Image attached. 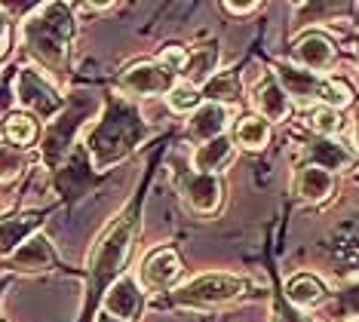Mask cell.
Listing matches in <instances>:
<instances>
[{
  "mask_svg": "<svg viewBox=\"0 0 359 322\" xmlns=\"http://www.w3.org/2000/svg\"><path fill=\"white\" fill-rule=\"evenodd\" d=\"M151 135V126L142 120V114L135 111L129 102H114L104 117L89 129L86 135V151L93 160L95 172H108L120 160H126L138 145H144V138Z\"/></svg>",
  "mask_w": 359,
  "mask_h": 322,
  "instance_id": "6da1fadb",
  "label": "cell"
},
{
  "mask_svg": "<svg viewBox=\"0 0 359 322\" xmlns=\"http://www.w3.org/2000/svg\"><path fill=\"white\" fill-rule=\"evenodd\" d=\"M77 37L74 10L65 4H46L22 25V40L31 59H37L43 68H62L71 53V43Z\"/></svg>",
  "mask_w": 359,
  "mask_h": 322,
  "instance_id": "7a4b0ae2",
  "label": "cell"
},
{
  "mask_svg": "<svg viewBox=\"0 0 359 322\" xmlns=\"http://www.w3.org/2000/svg\"><path fill=\"white\" fill-rule=\"evenodd\" d=\"M135 230H138V203H133L123 215L111 221L99 236L93 255H89V274H93V288H104L117 283V276L123 274L129 255L135 246Z\"/></svg>",
  "mask_w": 359,
  "mask_h": 322,
  "instance_id": "3957f363",
  "label": "cell"
},
{
  "mask_svg": "<svg viewBox=\"0 0 359 322\" xmlns=\"http://www.w3.org/2000/svg\"><path fill=\"white\" fill-rule=\"evenodd\" d=\"M249 292V279L236 276V274H203L191 283L172 288V292L163 298V304L169 307H222Z\"/></svg>",
  "mask_w": 359,
  "mask_h": 322,
  "instance_id": "277c9868",
  "label": "cell"
},
{
  "mask_svg": "<svg viewBox=\"0 0 359 322\" xmlns=\"http://www.w3.org/2000/svg\"><path fill=\"white\" fill-rule=\"evenodd\" d=\"M95 114H99V98H95L93 93H77L74 105H65V111L59 114V117H55L53 123H46L43 145H40L46 166L50 169L59 166L65 156H68L71 145H74L77 129L83 126L89 117H95Z\"/></svg>",
  "mask_w": 359,
  "mask_h": 322,
  "instance_id": "5b68a950",
  "label": "cell"
},
{
  "mask_svg": "<svg viewBox=\"0 0 359 322\" xmlns=\"http://www.w3.org/2000/svg\"><path fill=\"white\" fill-rule=\"evenodd\" d=\"M15 102L22 105L25 114L40 117L46 123H53L65 111V98L59 95V89H55L37 68L19 71V77H15Z\"/></svg>",
  "mask_w": 359,
  "mask_h": 322,
  "instance_id": "8992f818",
  "label": "cell"
},
{
  "mask_svg": "<svg viewBox=\"0 0 359 322\" xmlns=\"http://www.w3.org/2000/svg\"><path fill=\"white\" fill-rule=\"evenodd\" d=\"M182 274H184V264L178 258V252L163 246V249H154L148 258L138 264V286H142V292L166 295L178 288Z\"/></svg>",
  "mask_w": 359,
  "mask_h": 322,
  "instance_id": "52a82bcc",
  "label": "cell"
},
{
  "mask_svg": "<svg viewBox=\"0 0 359 322\" xmlns=\"http://www.w3.org/2000/svg\"><path fill=\"white\" fill-rule=\"evenodd\" d=\"M178 83V74L169 71L166 65L154 62H135L133 68L123 71L120 77V89L135 98H148V95H169Z\"/></svg>",
  "mask_w": 359,
  "mask_h": 322,
  "instance_id": "ba28073f",
  "label": "cell"
},
{
  "mask_svg": "<svg viewBox=\"0 0 359 322\" xmlns=\"http://www.w3.org/2000/svg\"><path fill=\"white\" fill-rule=\"evenodd\" d=\"M178 191H182L184 203L191 206V209H197L203 215L215 212L218 206H222V196H224V185L218 175H206V172H184L182 178H178Z\"/></svg>",
  "mask_w": 359,
  "mask_h": 322,
  "instance_id": "9c48e42d",
  "label": "cell"
},
{
  "mask_svg": "<svg viewBox=\"0 0 359 322\" xmlns=\"http://www.w3.org/2000/svg\"><path fill=\"white\" fill-rule=\"evenodd\" d=\"M13 270L19 274H50L59 264V255H55V246L46 234H34L28 243H22L10 258H6Z\"/></svg>",
  "mask_w": 359,
  "mask_h": 322,
  "instance_id": "30bf717a",
  "label": "cell"
},
{
  "mask_svg": "<svg viewBox=\"0 0 359 322\" xmlns=\"http://www.w3.org/2000/svg\"><path fill=\"white\" fill-rule=\"evenodd\" d=\"M102 310L108 313V316H117L123 322L142 319V313H144V292H142V286H138L135 279H129V276H120L117 283H111L108 292H104Z\"/></svg>",
  "mask_w": 359,
  "mask_h": 322,
  "instance_id": "8fae6325",
  "label": "cell"
},
{
  "mask_svg": "<svg viewBox=\"0 0 359 322\" xmlns=\"http://www.w3.org/2000/svg\"><path fill=\"white\" fill-rule=\"evenodd\" d=\"M292 53H295V62L310 74L332 68V62H334V43L325 34H320V31L301 34L295 40V46H292Z\"/></svg>",
  "mask_w": 359,
  "mask_h": 322,
  "instance_id": "7c38bea8",
  "label": "cell"
},
{
  "mask_svg": "<svg viewBox=\"0 0 359 322\" xmlns=\"http://www.w3.org/2000/svg\"><path fill=\"white\" fill-rule=\"evenodd\" d=\"M40 212H15V215H4L0 218V255H10L19 249L22 243H28L40 227Z\"/></svg>",
  "mask_w": 359,
  "mask_h": 322,
  "instance_id": "4fadbf2b",
  "label": "cell"
},
{
  "mask_svg": "<svg viewBox=\"0 0 359 322\" xmlns=\"http://www.w3.org/2000/svg\"><path fill=\"white\" fill-rule=\"evenodd\" d=\"M276 80L285 89L289 98H298V102H310L316 98L320 102V89H323V77L320 74H310L298 65H276Z\"/></svg>",
  "mask_w": 359,
  "mask_h": 322,
  "instance_id": "5bb4252c",
  "label": "cell"
},
{
  "mask_svg": "<svg viewBox=\"0 0 359 322\" xmlns=\"http://www.w3.org/2000/svg\"><path fill=\"white\" fill-rule=\"evenodd\" d=\"M218 62H222V49H218V43H203V46L194 49V53H187V62H184V71H182L184 83L203 89L212 77H215Z\"/></svg>",
  "mask_w": 359,
  "mask_h": 322,
  "instance_id": "9a60e30c",
  "label": "cell"
},
{
  "mask_svg": "<svg viewBox=\"0 0 359 322\" xmlns=\"http://www.w3.org/2000/svg\"><path fill=\"white\" fill-rule=\"evenodd\" d=\"M227 120H231V117H227V107L212 105V102H203L197 111L191 114V123H187V135L206 145V142H212V138L224 135Z\"/></svg>",
  "mask_w": 359,
  "mask_h": 322,
  "instance_id": "2e32d148",
  "label": "cell"
},
{
  "mask_svg": "<svg viewBox=\"0 0 359 322\" xmlns=\"http://www.w3.org/2000/svg\"><path fill=\"white\" fill-rule=\"evenodd\" d=\"M255 107H258V117H264L267 123H283L292 114V98L285 95V89L280 86V80L271 77L264 80L255 89Z\"/></svg>",
  "mask_w": 359,
  "mask_h": 322,
  "instance_id": "e0dca14e",
  "label": "cell"
},
{
  "mask_svg": "<svg viewBox=\"0 0 359 322\" xmlns=\"http://www.w3.org/2000/svg\"><path fill=\"white\" fill-rule=\"evenodd\" d=\"M0 132H4L6 145L13 151H28L31 145L40 138V126H37V117H31L25 111H10L6 120L0 123Z\"/></svg>",
  "mask_w": 359,
  "mask_h": 322,
  "instance_id": "ac0fdd59",
  "label": "cell"
},
{
  "mask_svg": "<svg viewBox=\"0 0 359 322\" xmlns=\"http://www.w3.org/2000/svg\"><path fill=\"white\" fill-rule=\"evenodd\" d=\"M334 191V175L325 172L320 166H304L295 178V194L301 196L304 203H323L329 200Z\"/></svg>",
  "mask_w": 359,
  "mask_h": 322,
  "instance_id": "d6986e66",
  "label": "cell"
},
{
  "mask_svg": "<svg viewBox=\"0 0 359 322\" xmlns=\"http://www.w3.org/2000/svg\"><path fill=\"white\" fill-rule=\"evenodd\" d=\"M231 156H233V138L218 135L194 151V169L206 172V175H218V169H224L231 163Z\"/></svg>",
  "mask_w": 359,
  "mask_h": 322,
  "instance_id": "ffe728a7",
  "label": "cell"
},
{
  "mask_svg": "<svg viewBox=\"0 0 359 322\" xmlns=\"http://www.w3.org/2000/svg\"><path fill=\"white\" fill-rule=\"evenodd\" d=\"M233 145L246 147V151H264L271 145V123L258 114H246L236 120L233 126Z\"/></svg>",
  "mask_w": 359,
  "mask_h": 322,
  "instance_id": "44dd1931",
  "label": "cell"
},
{
  "mask_svg": "<svg viewBox=\"0 0 359 322\" xmlns=\"http://www.w3.org/2000/svg\"><path fill=\"white\" fill-rule=\"evenodd\" d=\"M307 156L310 166H320L325 172H338L350 166V154L334 138H316L313 145H307Z\"/></svg>",
  "mask_w": 359,
  "mask_h": 322,
  "instance_id": "7402d4cb",
  "label": "cell"
},
{
  "mask_svg": "<svg viewBox=\"0 0 359 322\" xmlns=\"http://www.w3.org/2000/svg\"><path fill=\"white\" fill-rule=\"evenodd\" d=\"M200 93H203L206 102L227 107V105H233V102H240L243 98V83H240V77H236L233 71H227V74H215V77L200 89Z\"/></svg>",
  "mask_w": 359,
  "mask_h": 322,
  "instance_id": "603a6c76",
  "label": "cell"
},
{
  "mask_svg": "<svg viewBox=\"0 0 359 322\" xmlns=\"http://www.w3.org/2000/svg\"><path fill=\"white\" fill-rule=\"evenodd\" d=\"M285 298L295 304V307H313V304H320L325 298V286L310 274H298L285 286Z\"/></svg>",
  "mask_w": 359,
  "mask_h": 322,
  "instance_id": "cb8c5ba5",
  "label": "cell"
},
{
  "mask_svg": "<svg viewBox=\"0 0 359 322\" xmlns=\"http://www.w3.org/2000/svg\"><path fill=\"white\" fill-rule=\"evenodd\" d=\"M166 102H169V107L172 111H178V114H194L197 107L203 105V93L197 86H191V83H184V80H178L175 83V89L166 95Z\"/></svg>",
  "mask_w": 359,
  "mask_h": 322,
  "instance_id": "d4e9b609",
  "label": "cell"
},
{
  "mask_svg": "<svg viewBox=\"0 0 359 322\" xmlns=\"http://www.w3.org/2000/svg\"><path fill=\"white\" fill-rule=\"evenodd\" d=\"M353 102V89H350L344 80H323V89H320V105L323 107H332V111H341Z\"/></svg>",
  "mask_w": 359,
  "mask_h": 322,
  "instance_id": "484cf974",
  "label": "cell"
},
{
  "mask_svg": "<svg viewBox=\"0 0 359 322\" xmlns=\"http://www.w3.org/2000/svg\"><path fill=\"white\" fill-rule=\"evenodd\" d=\"M307 126L316 132L320 138H332L334 132L341 129V114L338 111H332V107H316V111H310V117H307Z\"/></svg>",
  "mask_w": 359,
  "mask_h": 322,
  "instance_id": "4316f807",
  "label": "cell"
},
{
  "mask_svg": "<svg viewBox=\"0 0 359 322\" xmlns=\"http://www.w3.org/2000/svg\"><path fill=\"white\" fill-rule=\"evenodd\" d=\"M19 169H22V156H10L6 147H0V181L19 175Z\"/></svg>",
  "mask_w": 359,
  "mask_h": 322,
  "instance_id": "83f0119b",
  "label": "cell"
},
{
  "mask_svg": "<svg viewBox=\"0 0 359 322\" xmlns=\"http://www.w3.org/2000/svg\"><path fill=\"white\" fill-rule=\"evenodd\" d=\"M6 49H10V19L0 10V59L6 55Z\"/></svg>",
  "mask_w": 359,
  "mask_h": 322,
  "instance_id": "f1b7e54d",
  "label": "cell"
},
{
  "mask_svg": "<svg viewBox=\"0 0 359 322\" xmlns=\"http://www.w3.org/2000/svg\"><path fill=\"white\" fill-rule=\"evenodd\" d=\"M341 301H344V307H347L350 313H359V283H356V286H350Z\"/></svg>",
  "mask_w": 359,
  "mask_h": 322,
  "instance_id": "f546056e",
  "label": "cell"
},
{
  "mask_svg": "<svg viewBox=\"0 0 359 322\" xmlns=\"http://www.w3.org/2000/svg\"><path fill=\"white\" fill-rule=\"evenodd\" d=\"M224 10L233 13V15H249V13L258 10V4H224Z\"/></svg>",
  "mask_w": 359,
  "mask_h": 322,
  "instance_id": "4dcf8cb0",
  "label": "cell"
},
{
  "mask_svg": "<svg viewBox=\"0 0 359 322\" xmlns=\"http://www.w3.org/2000/svg\"><path fill=\"white\" fill-rule=\"evenodd\" d=\"M10 98H15V95H10V93H6V86L0 83V123H4V120H6V114H10V111H6V105H10Z\"/></svg>",
  "mask_w": 359,
  "mask_h": 322,
  "instance_id": "1f68e13d",
  "label": "cell"
},
{
  "mask_svg": "<svg viewBox=\"0 0 359 322\" xmlns=\"http://www.w3.org/2000/svg\"><path fill=\"white\" fill-rule=\"evenodd\" d=\"M276 322H301V319H298L292 310H285L283 304H280V307H276Z\"/></svg>",
  "mask_w": 359,
  "mask_h": 322,
  "instance_id": "d6a6232c",
  "label": "cell"
},
{
  "mask_svg": "<svg viewBox=\"0 0 359 322\" xmlns=\"http://www.w3.org/2000/svg\"><path fill=\"white\" fill-rule=\"evenodd\" d=\"M99 322H123V319H117V316H108V313H102Z\"/></svg>",
  "mask_w": 359,
  "mask_h": 322,
  "instance_id": "836d02e7",
  "label": "cell"
},
{
  "mask_svg": "<svg viewBox=\"0 0 359 322\" xmlns=\"http://www.w3.org/2000/svg\"><path fill=\"white\" fill-rule=\"evenodd\" d=\"M353 135H356V147H359V114H356V126H353Z\"/></svg>",
  "mask_w": 359,
  "mask_h": 322,
  "instance_id": "e575fe53",
  "label": "cell"
},
{
  "mask_svg": "<svg viewBox=\"0 0 359 322\" xmlns=\"http://www.w3.org/2000/svg\"><path fill=\"white\" fill-rule=\"evenodd\" d=\"M350 322H359V319H350Z\"/></svg>",
  "mask_w": 359,
  "mask_h": 322,
  "instance_id": "d590c367",
  "label": "cell"
},
{
  "mask_svg": "<svg viewBox=\"0 0 359 322\" xmlns=\"http://www.w3.org/2000/svg\"><path fill=\"white\" fill-rule=\"evenodd\" d=\"M0 322H6V319H0Z\"/></svg>",
  "mask_w": 359,
  "mask_h": 322,
  "instance_id": "8d00e7d4",
  "label": "cell"
}]
</instances>
